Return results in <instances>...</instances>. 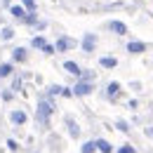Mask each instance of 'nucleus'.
Masks as SVG:
<instances>
[{
	"instance_id": "nucleus-10",
	"label": "nucleus",
	"mask_w": 153,
	"mask_h": 153,
	"mask_svg": "<svg viewBox=\"0 0 153 153\" xmlns=\"http://www.w3.org/2000/svg\"><path fill=\"white\" fill-rule=\"evenodd\" d=\"M12 120H14V123H24L26 118H24V113H14V115H12Z\"/></svg>"
},
{
	"instance_id": "nucleus-2",
	"label": "nucleus",
	"mask_w": 153,
	"mask_h": 153,
	"mask_svg": "<svg viewBox=\"0 0 153 153\" xmlns=\"http://www.w3.org/2000/svg\"><path fill=\"white\" fill-rule=\"evenodd\" d=\"M127 50H130L132 54H139V52H144V50H146V42H130V45H127Z\"/></svg>"
},
{
	"instance_id": "nucleus-1",
	"label": "nucleus",
	"mask_w": 153,
	"mask_h": 153,
	"mask_svg": "<svg viewBox=\"0 0 153 153\" xmlns=\"http://www.w3.org/2000/svg\"><path fill=\"white\" fill-rule=\"evenodd\" d=\"M108 28L115 31L118 36H125V33H127V26H125V24H120V21H108Z\"/></svg>"
},
{
	"instance_id": "nucleus-5",
	"label": "nucleus",
	"mask_w": 153,
	"mask_h": 153,
	"mask_svg": "<svg viewBox=\"0 0 153 153\" xmlns=\"http://www.w3.org/2000/svg\"><path fill=\"white\" fill-rule=\"evenodd\" d=\"M90 90H92L90 85H78V87H76V92H78V94H87Z\"/></svg>"
},
{
	"instance_id": "nucleus-11",
	"label": "nucleus",
	"mask_w": 153,
	"mask_h": 153,
	"mask_svg": "<svg viewBox=\"0 0 153 153\" xmlns=\"http://www.w3.org/2000/svg\"><path fill=\"white\" fill-rule=\"evenodd\" d=\"M94 146H97V144H87V146L82 149V153H92V151H94Z\"/></svg>"
},
{
	"instance_id": "nucleus-4",
	"label": "nucleus",
	"mask_w": 153,
	"mask_h": 153,
	"mask_svg": "<svg viewBox=\"0 0 153 153\" xmlns=\"http://www.w3.org/2000/svg\"><path fill=\"white\" fill-rule=\"evenodd\" d=\"M66 47H73V40H59V50H66Z\"/></svg>"
},
{
	"instance_id": "nucleus-8",
	"label": "nucleus",
	"mask_w": 153,
	"mask_h": 153,
	"mask_svg": "<svg viewBox=\"0 0 153 153\" xmlns=\"http://www.w3.org/2000/svg\"><path fill=\"white\" fill-rule=\"evenodd\" d=\"M108 94H111V97L118 94V82H111V87H108Z\"/></svg>"
},
{
	"instance_id": "nucleus-6",
	"label": "nucleus",
	"mask_w": 153,
	"mask_h": 153,
	"mask_svg": "<svg viewBox=\"0 0 153 153\" xmlns=\"http://www.w3.org/2000/svg\"><path fill=\"white\" fill-rule=\"evenodd\" d=\"M10 71H12V66H10V64H2V66H0V78H2V76H7Z\"/></svg>"
},
{
	"instance_id": "nucleus-9",
	"label": "nucleus",
	"mask_w": 153,
	"mask_h": 153,
	"mask_svg": "<svg viewBox=\"0 0 153 153\" xmlns=\"http://www.w3.org/2000/svg\"><path fill=\"white\" fill-rule=\"evenodd\" d=\"M66 68H68L71 73H80V71H78V66L73 64V61H68V64H66Z\"/></svg>"
},
{
	"instance_id": "nucleus-3",
	"label": "nucleus",
	"mask_w": 153,
	"mask_h": 153,
	"mask_svg": "<svg viewBox=\"0 0 153 153\" xmlns=\"http://www.w3.org/2000/svg\"><path fill=\"white\" fill-rule=\"evenodd\" d=\"M97 146H99L104 153H111V144H108V141H97Z\"/></svg>"
},
{
	"instance_id": "nucleus-14",
	"label": "nucleus",
	"mask_w": 153,
	"mask_h": 153,
	"mask_svg": "<svg viewBox=\"0 0 153 153\" xmlns=\"http://www.w3.org/2000/svg\"><path fill=\"white\" fill-rule=\"evenodd\" d=\"M14 57H17V59H24V57H26V52H24V50H17V54H14Z\"/></svg>"
},
{
	"instance_id": "nucleus-7",
	"label": "nucleus",
	"mask_w": 153,
	"mask_h": 153,
	"mask_svg": "<svg viewBox=\"0 0 153 153\" xmlns=\"http://www.w3.org/2000/svg\"><path fill=\"white\" fill-rule=\"evenodd\" d=\"M101 66H108V68H113V66H115V59H106V57H104V59H101Z\"/></svg>"
},
{
	"instance_id": "nucleus-12",
	"label": "nucleus",
	"mask_w": 153,
	"mask_h": 153,
	"mask_svg": "<svg viewBox=\"0 0 153 153\" xmlns=\"http://www.w3.org/2000/svg\"><path fill=\"white\" fill-rule=\"evenodd\" d=\"M118 153H134V149H132V146H123Z\"/></svg>"
},
{
	"instance_id": "nucleus-13",
	"label": "nucleus",
	"mask_w": 153,
	"mask_h": 153,
	"mask_svg": "<svg viewBox=\"0 0 153 153\" xmlns=\"http://www.w3.org/2000/svg\"><path fill=\"white\" fill-rule=\"evenodd\" d=\"M33 45H36V47H45V42H42V38H36V40H33Z\"/></svg>"
}]
</instances>
